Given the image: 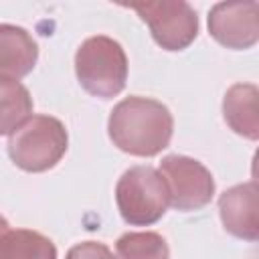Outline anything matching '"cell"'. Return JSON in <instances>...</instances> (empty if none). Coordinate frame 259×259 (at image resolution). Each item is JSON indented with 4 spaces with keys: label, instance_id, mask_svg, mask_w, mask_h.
I'll use <instances>...</instances> for the list:
<instances>
[{
    "label": "cell",
    "instance_id": "1",
    "mask_svg": "<svg viewBox=\"0 0 259 259\" xmlns=\"http://www.w3.org/2000/svg\"><path fill=\"white\" fill-rule=\"evenodd\" d=\"M174 132L170 109L152 97L130 95L109 113L107 134L113 146L130 156L152 158L168 148Z\"/></svg>",
    "mask_w": 259,
    "mask_h": 259
},
{
    "label": "cell",
    "instance_id": "7",
    "mask_svg": "<svg viewBox=\"0 0 259 259\" xmlns=\"http://www.w3.org/2000/svg\"><path fill=\"white\" fill-rule=\"evenodd\" d=\"M208 32L227 49H251L259 40V2L214 4L208 12Z\"/></svg>",
    "mask_w": 259,
    "mask_h": 259
},
{
    "label": "cell",
    "instance_id": "3",
    "mask_svg": "<svg viewBox=\"0 0 259 259\" xmlns=\"http://www.w3.org/2000/svg\"><path fill=\"white\" fill-rule=\"evenodd\" d=\"M69 136L61 119L53 115H30L10 134L8 156L24 172H47L61 162Z\"/></svg>",
    "mask_w": 259,
    "mask_h": 259
},
{
    "label": "cell",
    "instance_id": "5",
    "mask_svg": "<svg viewBox=\"0 0 259 259\" xmlns=\"http://www.w3.org/2000/svg\"><path fill=\"white\" fill-rule=\"evenodd\" d=\"M148 24L152 38L166 51L186 49L198 34V16L184 0H158L125 4Z\"/></svg>",
    "mask_w": 259,
    "mask_h": 259
},
{
    "label": "cell",
    "instance_id": "6",
    "mask_svg": "<svg viewBox=\"0 0 259 259\" xmlns=\"http://www.w3.org/2000/svg\"><path fill=\"white\" fill-rule=\"evenodd\" d=\"M158 172L168 186L170 204L176 210H198L206 206L214 194V178L210 170L194 158L170 154L162 158Z\"/></svg>",
    "mask_w": 259,
    "mask_h": 259
},
{
    "label": "cell",
    "instance_id": "10",
    "mask_svg": "<svg viewBox=\"0 0 259 259\" xmlns=\"http://www.w3.org/2000/svg\"><path fill=\"white\" fill-rule=\"evenodd\" d=\"M257 97L259 91L253 83H235L223 99V117L227 125L247 140L259 138Z\"/></svg>",
    "mask_w": 259,
    "mask_h": 259
},
{
    "label": "cell",
    "instance_id": "15",
    "mask_svg": "<svg viewBox=\"0 0 259 259\" xmlns=\"http://www.w3.org/2000/svg\"><path fill=\"white\" fill-rule=\"evenodd\" d=\"M4 231H8V221H6V219L0 214V235H2Z\"/></svg>",
    "mask_w": 259,
    "mask_h": 259
},
{
    "label": "cell",
    "instance_id": "2",
    "mask_svg": "<svg viewBox=\"0 0 259 259\" xmlns=\"http://www.w3.org/2000/svg\"><path fill=\"white\" fill-rule=\"evenodd\" d=\"M75 75L89 95L99 99L115 97L127 81L123 47L105 34L85 38L75 53Z\"/></svg>",
    "mask_w": 259,
    "mask_h": 259
},
{
    "label": "cell",
    "instance_id": "8",
    "mask_svg": "<svg viewBox=\"0 0 259 259\" xmlns=\"http://www.w3.org/2000/svg\"><path fill=\"white\" fill-rule=\"evenodd\" d=\"M259 192L257 182L231 186L219 196V214L227 233L243 241H257L259 237Z\"/></svg>",
    "mask_w": 259,
    "mask_h": 259
},
{
    "label": "cell",
    "instance_id": "12",
    "mask_svg": "<svg viewBox=\"0 0 259 259\" xmlns=\"http://www.w3.org/2000/svg\"><path fill=\"white\" fill-rule=\"evenodd\" d=\"M32 113V97L18 81H0V136L18 130Z\"/></svg>",
    "mask_w": 259,
    "mask_h": 259
},
{
    "label": "cell",
    "instance_id": "14",
    "mask_svg": "<svg viewBox=\"0 0 259 259\" xmlns=\"http://www.w3.org/2000/svg\"><path fill=\"white\" fill-rule=\"evenodd\" d=\"M65 259H115V255L111 253V249L103 243H97V241H83V243H77L73 245Z\"/></svg>",
    "mask_w": 259,
    "mask_h": 259
},
{
    "label": "cell",
    "instance_id": "9",
    "mask_svg": "<svg viewBox=\"0 0 259 259\" xmlns=\"http://www.w3.org/2000/svg\"><path fill=\"white\" fill-rule=\"evenodd\" d=\"M38 59L32 34L16 24H0V81H20Z\"/></svg>",
    "mask_w": 259,
    "mask_h": 259
},
{
    "label": "cell",
    "instance_id": "11",
    "mask_svg": "<svg viewBox=\"0 0 259 259\" xmlns=\"http://www.w3.org/2000/svg\"><path fill=\"white\" fill-rule=\"evenodd\" d=\"M0 259H57V247L38 231L8 229L0 235Z\"/></svg>",
    "mask_w": 259,
    "mask_h": 259
},
{
    "label": "cell",
    "instance_id": "4",
    "mask_svg": "<svg viewBox=\"0 0 259 259\" xmlns=\"http://www.w3.org/2000/svg\"><path fill=\"white\" fill-rule=\"evenodd\" d=\"M115 202L127 225L148 227L164 217L170 204V192L156 168L132 166L115 184Z\"/></svg>",
    "mask_w": 259,
    "mask_h": 259
},
{
    "label": "cell",
    "instance_id": "13",
    "mask_svg": "<svg viewBox=\"0 0 259 259\" xmlns=\"http://www.w3.org/2000/svg\"><path fill=\"white\" fill-rule=\"evenodd\" d=\"M115 259H170L166 239L154 231L123 233L115 243Z\"/></svg>",
    "mask_w": 259,
    "mask_h": 259
}]
</instances>
